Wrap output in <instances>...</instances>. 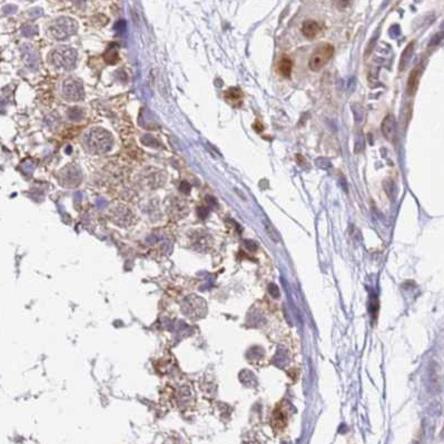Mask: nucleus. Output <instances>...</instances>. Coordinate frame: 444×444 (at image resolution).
I'll return each instance as SVG.
<instances>
[{"mask_svg": "<svg viewBox=\"0 0 444 444\" xmlns=\"http://www.w3.org/2000/svg\"><path fill=\"white\" fill-rule=\"evenodd\" d=\"M59 180L60 185L65 187H76L82 181V174L76 166L68 165L59 173Z\"/></svg>", "mask_w": 444, "mask_h": 444, "instance_id": "nucleus-7", "label": "nucleus"}, {"mask_svg": "<svg viewBox=\"0 0 444 444\" xmlns=\"http://www.w3.org/2000/svg\"><path fill=\"white\" fill-rule=\"evenodd\" d=\"M245 245L247 249H249V250H253V252H255V250L257 249V244L254 241H246L245 242Z\"/></svg>", "mask_w": 444, "mask_h": 444, "instance_id": "nucleus-17", "label": "nucleus"}, {"mask_svg": "<svg viewBox=\"0 0 444 444\" xmlns=\"http://www.w3.org/2000/svg\"><path fill=\"white\" fill-rule=\"evenodd\" d=\"M347 5H349V0H338V6L346 7Z\"/></svg>", "mask_w": 444, "mask_h": 444, "instance_id": "nucleus-18", "label": "nucleus"}, {"mask_svg": "<svg viewBox=\"0 0 444 444\" xmlns=\"http://www.w3.org/2000/svg\"><path fill=\"white\" fill-rule=\"evenodd\" d=\"M77 52L76 49L68 46H60L50 53V64L53 67L63 71H71L75 68L77 64Z\"/></svg>", "mask_w": 444, "mask_h": 444, "instance_id": "nucleus-2", "label": "nucleus"}, {"mask_svg": "<svg viewBox=\"0 0 444 444\" xmlns=\"http://www.w3.org/2000/svg\"><path fill=\"white\" fill-rule=\"evenodd\" d=\"M114 138L108 130L95 127L86 135V145L94 154H106L113 147Z\"/></svg>", "mask_w": 444, "mask_h": 444, "instance_id": "nucleus-1", "label": "nucleus"}, {"mask_svg": "<svg viewBox=\"0 0 444 444\" xmlns=\"http://www.w3.org/2000/svg\"><path fill=\"white\" fill-rule=\"evenodd\" d=\"M395 129H396V126H395L394 115L389 114L387 117L383 119V122H382V125H381L382 134H383V136L387 138L389 142H392L395 137Z\"/></svg>", "mask_w": 444, "mask_h": 444, "instance_id": "nucleus-8", "label": "nucleus"}, {"mask_svg": "<svg viewBox=\"0 0 444 444\" xmlns=\"http://www.w3.org/2000/svg\"><path fill=\"white\" fill-rule=\"evenodd\" d=\"M268 292H269V294H271V296L275 297V299L280 296V289H279V287H277V285H275V284L268 285Z\"/></svg>", "mask_w": 444, "mask_h": 444, "instance_id": "nucleus-16", "label": "nucleus"}, {"mask_svg": "<svg viewBox=\"0 0 444 444\" xmlns=\"http://www.w3.org/2000/svg\"><path fill=\"white\" fill-rule=\"evenodd\" d=\"M334 47L330 44H325L320 46L315 49V52L312 53V56L308 60V67L313 71H319L329 63L330 59L333 56Z\"/></svg>", "mask_w": 444, "mask_h": 444, "instance_id": "nucleus-5", "label": "nucleus"}, {"mask_svg": "<svg viewBox=\"0 0 444 444\" xmlns=\"http://www.w3.org/2000/svg\"><path fill=\"white\" fill-rule=\"evenodd\" d=\"M292 68H293V63L288 57L283 56L279 60V64H277V71H279L280 74L283 77H285V78H289V76H291V74H292Z\"/></svg>", "mask_w": 444, "mask_h": 444, "instance_id": "nucleus-11", "label": "nucleus"}, {"mask_svg": "<svg viewBox=\"0 0 444 444\" xmlns=\"http://www.w3.org/2000/svg\"><path fill=\"white\" fill-rule=\"evenodd\" d=\"M266 231H267V234H268V236L271 237L272 241H274L275 243L277 242H280V236H279V233H277V231L274 229V226L272 225L271 223H267L266 224Z\"/></svg>", "mask_w": 444, "mask_h": 444, "instance_id": "nucleus-15", "label": "nucleus"}, {"mask_svg": "<svg viewBox=\"0 0 444 444\" xmlns=\"http://www.w3.org/2000/svg\"><path fill=\"white\" fill-rule=\"evenodd\" d=\"M183 313L187 318L197 321V320L204 318L206 315L207 306L206 302L198 296L191 295L187 299H185L183 303Z\"/></svg>", "mask_w": 444, "mask_h": 444, "instance_id": "nucleus-4", "label": "nucleus"}, {"mask_svg": "<svg viewBox=\"0 0 444 444\" xmlns=\"http://www.w3.org/2000/svg\"><path fill=\"white\" fill-rule=\"evenodd\" d=\"M421 72H422V67H421V65H420V66L415 67L414 69H413L412 72L410 74V76H408V94H410V95H414L415 91L418 90Z\"/></svg>", "mask_w": 444, "mask_h": 444, "instance_id": "nucleus-9", "label": "nucleus"}, {"mask_svg": "<svg viewBox=\"0 0 444 444\" xmlns=\"http://www.w3.org/2000/svg\"><path fill=\"white\" fill-rule=\"evenodd\" d=\"M273 419L276 422V424H275L276 427H283L285 426V423H286V418H285V415L283 414V412H282L281 410L275 411Z\"/></svg>", "mask_w": 444, "mask_h": 444, "instance_id": "nucleus-13", "label": "nucleus"}, {"mask_svg": "<svg viewBox=\"0 0 444 444\" xmlns=\"http://www.w3.org/2000/svg\"><path fill=\"white\" fill-rule=\"evenodd\" d=\"M320 32H321V26H320L316 21L306 20L303 22L302 33L305 37L308 38V39H312V38L318 36Z\"/></svg>", "mask_w": 444, "mask_h": 444, "instance_id": "nucleus-10", "label": "nucleus"}, {"mask_svg": "<svg viewBox=\"0 0 444 444\" xmlns=\"http://www.w3.org/2000/svg\"><path fill=\"white\" fill-rule=\"evenodd\" d=\"M413 50H414V42L412 41L407 46V47H405V49L403 50V53H402V55H401L400 65H399L400 71H404L405 67L408 66V61H410L411 57L413 55Z\"/></svg>", "mask_w": 444, "mask_h": 444, "instance_id": "nucleus-12", "label": "nucleus"}, {"mask_svg": "<svg viewBox=\"0 0 444 444\" xmlns=\"http://www.w3.org/2000/svg\"><path fill=\"white\" fill-rule=\"evenodd\" d=\"M226 97L231 99V102H236V100L241 99L242 91L238 88H231V89L226 92Z\"/></svg>", "mask_w": 444, "mask_h": 444, "instance_id": "nucleus-14", "label": "nucleus"}, {"mask_svg": "<svg viewBox=\"0 0 444 444\" xmlns=\"http://www.w3.org/2000/svg\"><path fill=\"white\" fill-rule=\"evenodd\" d=\"M63 96L68 102H79L85 97L83 83L75 77H69L63 84Z\"/></svg>", "mask_w": 444, "mask_h": 444, "instance_id": "nucleus-6", "label": "nucleus"}, {"mask_svg": "<svg viewBox=\"0 0 444 444\" xmlns=\"http://www.w3.org/2000/svg\"><path fill=\"white\" fill-rule=\"evenodd\" d=\"M78 30V24L75 19L60 17L53 20L48 27V35L56 40H65L74 36Z\"/></svg>", "mask_w": 444, "mask_h": 444, "instance_id": "nucleus-3", "label": "nucleus"}]
</instances>
